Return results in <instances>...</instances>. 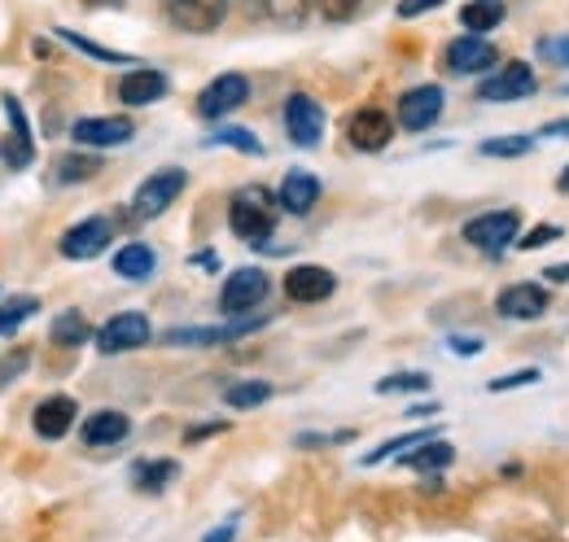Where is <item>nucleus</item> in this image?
Listing matches in <instances>:
<instances>
[{"label": "nucleus", "mask_w": 569, "mask_h": 542, "mask_svg": "<svg viewBox=\"0 0 569 542\" xmlns=\"http://www.w3.org/2000/svg\"><path fill=\"white\" fill-rule=\"evenodd\" d=\"M442 0H399V18H421L429 9H438Z\"/></svg>", "instance_id": "obj_40"}, {"label": "nucleus", "mask_w": 569, "mask_h": 542, "mask_svg": "<svg viewBox=\"0 0 569 542\" xmlns=\"http://www.w3.org/2000/svg\"><path fill=\"white\" fill-rule=\"evenodd\" d=\"M539 88L535 70L526 62H508L503 70H491L482 83H478V97L482 101H517V97H530Z\"/></svg>", "instance_id": "obj_15"}, {"label": "nucleus", "mask_w": 569, "mask_h": 542, "mask_svg": "<svg viewBox=\"0 0 569 542\" xmlns=\"http://www.w3.org/2000/svg\"><path fill=\"white\" fill-rule=\"evenodd\" d=\"M447 70L451 74H482V70H491L499 62V53H496V44L487 40V36H456L451 44H447Z\"/></svg>", "instance_id": "obj_13"}, {"label": "nucleus", "mask_w": 569, "mask_h": 542, "mask_svg": "<svg viewBox=\"0 0 569 542\" xmlns=\"http://www.w3.org/2000/svg\"><path fill=\"white\" fill-rule=\"evenodd\" d=\"M460 22H465V31L487 36V31H496L499 22H503V4H499V0H469V4L460 9Z\"/></svg>", "instance_id": "obj_28"}, {"label": "nucleus", "mask_w": 569, "mask_h": 542, "mask_svg": "<svg viewBox=\"0 0 569 542\" xmlns=\"http://www.w3.org/2000/svg\"><path fill=\"white\" fill-rule=\"evenodd\" d=\"M263 9H268L277 22H302L307 9H311V0H263Z\"/></svg>", "instance_id": "obj_38"}, {"label": "nucleus", "mask_w": 569, "mask_h": 542, "mask_svg": "<svg viewBox=\"0 0 569 542\" xmlns=\"http://www.w3.org/2000/svg\"><path fill=\"white\" fill-rule=\"evenodd\" d=\"M180 476V464L176 460H141L137 469H132V485L141 490V494H158V490H167V481H176Z\"/></svg>", "instance_id": "obj_25"}, {"label": "nucleus", "mask_w": 569, "mask_h": 542, "mask_svg": "<svg viewBox=\"0 0 569 542\" xmlns=\"http://www.w3.org/2000/svg\"><path fill=\"white\" fill-rule=\"evenodd\" d=\"M566 97H569V88H566Z\"/></svg>", "instance_id": "obj_49"}, {"label": "nucleus", "mask_w": 569, "mask_h": 542, "mask_svg": "<svg viewBox=\"0 0 569 542\" xmlns=\"http://www.w3.org/2000/svg\"><path fill=\"white\" fill-rule=\"evenodd\" d=\"M333 289H338V275L329 268H320V263H298V268L284 275V293H289V302H325V298H333Z\"/></svg>", "instance_id": "obj_16"}, {"label": "nucleus", "mask_w": 569, "mask_h": 542, "mask_svg": "<svg viewBox=\"0 0 569 542\" xmlns=\"http://www.w3.org/2000/svg\"><path fill=\"white\" fill-rule=\"evenodd\" d=\"M447 345H451L460 359H473V354H482V338H447Z\"/></svg>", "instance_id": "obj_41"}, {"label": "nucleus", "mask_w": 569, "mask_h": 542, "mask_svg": "<svg viewBox=\"0 0 569 542\" xmlns=\"http://www.w3.org/2000/svg\"><path fill=\"white\" fill-rule=\"evenodd\" d=\"M211 144H228V149H241V153H250V158H263L259 136L246 132V128H219V132L211 136Z\"/></svg>", "instance_id": "obj_34"}, {"label": "nucleus", "mask_w": 569, "mask_h": 542, "mask_svg": "<svg viewBox=\"0 0 569 542\" xmlns=\"http://www.w3.org/2000/svg\"><path fill=\"white\" fill-rule=\"evenodd\" d=\"M0 106H4V119H9V140L0 144V158H4V167H13V171H22V167H31V158H36V144H31V128H27V114H22V106H18V97H0Z\"/></svg>", "instance_id": "obj_14"}, {"label": "nucleus", "mask_w": 569, "mask_h": 542, "mask_svg": "<svg viewBox=\"0 0 569 542\" xmlns=\"http://www.w3.org/2000/svg\"><path fill=\"white\" fill-rule=\"evenodd\" d=\"M451 460H456V446L442 442V438H426L408 455H399V464L412 469V473H442V469H451Z\"/></svg>", "instance_id": "obj_22"}, {"label": "nucleus", "mask_w": 569, "mask_h": 542, "mask_svg": "<svg viewBox=\"0 0 569 542\" xmlns=\"http://www.w3.org/2000/svg\"><path fill=\"white\" fill-rule=\"evenodd\" d=\"M74 420H79V406H74L71 394H49L44 403L31 411V429H36L44 442L67 438V433L74 429Z\"/></svg>", "instance_id": "obj_17"}, {"label": "nucleus", "mask_w": 569, "mask_h": 542, "mask_svg": "<svg viewBox=\"0 0 569 542\" xmlns=\"http://www.w3.org/2000/svg\"><path fill=\"white\" fill-rule=\"evenodd\" d=\"M482 158H526L535 153V136H491L478 144Z\"/></svg>", "instance_id": "obj_31"}, {"label": "nucleus", "mask_w": 569, "mask_h": 542, "mask_svg": "<svg viewBox=\"0 0 569 542\" xmlns=\"http://www.w3.org/2000/svg\"><path fill=\"white\" fill-rule=\"evenodd\" d=\"M496 311L503 320H521V324L543 320V311H548V289L535 284V280H517V284H508L496 298Z\"/></svg>", "instance_id": "obj_11"}, {"label": "nucleus", "mask_w": 569, "mask_h": 542, "mask_svg": "<svg viewBox=\"0 0 569 542\" xmlns=\"http://www.w3.org/2000/svg\"><path fill=\"white\" fill-rule=\"evenodd\" d=\"M97 175H101V158L88 153V149L62 153V158L53 162V180H58V184H88V180H97Z\"/></svg>", "instance_id": "obj_23"}, {"label": "nucleus", "mask_w": 569, "mask_h": 542, "mask_svg": "<svg viewBox=\"0 0 569 542\" xmlns=\"http://www.w3.org/2000/svg\"><path fill=\"white\" fill-rule=\"evenodd\" d=\"M535 53H539L543 62H552V67H569V31L566 36H543V40L535 44Z\"/></svg>", "instance_id": "obj_36"}, {"label": "nucleus", "mask_w": 569, "mask_h": 542, "mask_svg": "<svg viewBox=\"0 0 569 542\" xmlns=\"http://www.w3.org/2000/svg\"><path fill=\"white\" fill-rule=\"evenodd\" d=\"M539 381H543V372H539V368H521V372L496 377L487 390H491V394H508V390H526V385H539Z\"/></svg>", "instance_id": "obj_35"}, {"label": "nucleus", "mask_w": 569, "mask_h": 542, "mask_svg": "<svg viewBox=\"0 0 569 542\" xmlns=\"http://www.w3.org/2000/svg\"><path fill=\"white\" fill-rule=\"evenodd\" d=\"M79 433H83V446H119L132 433V420L123 411H114V406H101V411L83 415Z\"/></svg>", "instance_id": "obj_19"}, {"label": "nucleus", "mask_w": 569, "mask_h": 542, "mask_svg": "<svg viewBox=\"0 0 569 542\" xmlns=\"http://www.w3.org/2000/svg\"><path fill=\"white\" fill-rule=\"evenodd\" d=\"M88 4H119V0H88Z\"/></svg>", "instance_id": "obj_48"}, {"label": "nucleus", "mask_w": 569, "mask_h": 542, "mask_svg": "<svg viewBox=\"0 0 569 542\" xmlns=\"http://www.w3.org/2000/svg\"><path fill=\"white\" fill-rule=\"evenodd\" d=\"M250 101V79L241 74V70H223V74H214L211 83L198 92V114L207 119V123H219V119H228L232 110H241Z\"/></svg>", "instance_id": "obj_2"}, {"label": "nucleus", "mask_w": 569, "mask_h": 542, "mask_svg": "<svg viewBox=\"0 0 569 542\" xmlns=\"http://www.w3.org/2000/svg\"><path fill=\"white\" fill-rule=\"evenodd\" d=\"M442 114V88L438 83H421V88H408L399 97V128L403 132H426L438 123Z\"/></svg>", "instance_id": "obj_10"}, {"label": "nucleus", "mask_w": 569, "mask_h": 542, "mask_svg": "<svg viewBox=\"0 0 569 542\" xmlns=\"http://www.w3.org/2000/svg\"><path fill=\"white\" fill-rule=\"evenodd\" d=\"M36 311H40V298H31V293H18V298L0 302V338H9L13 329H22Z\"/></svg>", "instance_id": "obj_29"}, {"label": "nucleus", "mask_w": 569, "mask_h": 542, "mask_svg": "<svg viewBox=\"0 0 569 542\" xmlns=\"http://www.w3.org/2000/svg\"><path fill=\"white\" fill-rule=\"evenodd\" d=\"M552 241H561V223H539V228H530L526 237H517V250H543V245H552Z\"/></svg>", "instance_id": "obj_37"}, {"label": "nucleus", "mask_w": 569, "mask_h": 542, "mask_svg": "<svg viewBox=\"0 0 569 542\" xmlns=\"http://www.w3.org/2000/svg\"><path fill=\"white\" fill-rule=\"evenodd\" d=\"M137 136V123L128 114H101V119H79L71 128V140L79 149H119Z\"/></svg>", "instance_id": "obj_9"}, {"label": "nucleus", "mask_w": 569, "mask_h": 542, "mask_svg": "<svg viewBox=\"0 0 569 542\" xmlns=\"http://www.w3.org/2000/svg\"><path fill=\"white\" fill-rule=\"evenodd\" d=\"M106 245H114V219H110V214H88V219H79L74 228L62 232V241H58L62 259H71V263L106 254Z\"/></svg>", "instance_id": "obj_4"}, {"label": "nucleus", "mask_w": 569, "mask_h": 542, "mask_svg": "<svg viewBox=\"0 0 569 542\" xmlns=\"http://www.w3.org/2000/svg\"><path fill=\"white\" fill-rule=\"evenodd\" d=\"M184 184H189V175H184L180 167H162V171L144 175L141 189L132 193V214H137V219H158L162 210L176 205V198L184 193Z\"/></svg>", "instance_id": "obj_3"}, {"label": "nucleus", "mask_w": 569, "mask_h": 542, "mask_svg": "<svg viewBox=\"0 0 569 542\" xmlns=\"http://www.w3.org/2000/svg\"><path fill=\"white\" fill-rule=\"evenodd\" d=\"M22 368H27V354H9V359H4V363H0V385H4V381H9V377H18V372H22Z\"/></svg>", "instance_id": "obj_42"}, {"label": "nucleus", "mask_w": 569, "mask_h": 542, "mask_svg": "<svg viewBox=\"0 0 569 542\" xmlns=\"http://www.w3.org/2000/svg\"><path fill=\"white\" fill-rule=\"evenodd\" d=\"M158 268V254H153V245H144V241H128V245H119V254H114V271L123 275V280H149Z\"/></svg>", "instance_id": "obj_24"}, {"label": "nucleus", "mask_w": 569, "mask_h": 542, "mask_svg": "<svg viewBox=\"0 0 569 542\" xmlns=\"http://www.w3.org/2000/svg\"><path fill=\"white\" fill-rule=\"evenodd\" d=\"M277 205L281 202H277L268 189L246 184V189H237L232 202H228V228H232L241 241L268 250V237L277 232Z\"/></svg>", "instance_id": "obj_1"}, {"label": "nucleus", "mask_w": 569, "mask_h": 542, "mask_svg": "<svg viewBox=\"0 0 569 542\" xmlns=\"http://www.w3.org/2000/svg\"><path fill=\"white\" fill-rule=\"evenodd\" d=\"M268 289H272V275L263 268H237L219 289V311L223 315H246L268 298Z\"/></svg>", "instance_id": "obj_5"}, {"label": "nucleus", "mask_w": 569, "mask_h": 542, "mask_svg": "<svg viewBox=\"0 0 569 542\" xmlns=\"http://www.w3.org/2000/svg\"><path fill=\"white\" fill-rule=\"evenodd\" d=\"M149 338H153V329H149V320H144L141 311H119V315H110V320L92 333V341H97L101 354H128V350H141Z\"/></svg>", "instance_id": "obj_7"}, {"label": "nucleus", "mask_w": 569, "mask_h": 542, "mask_svg": "<svg viewBox=\"0 0 569 542\" xmlns=\"http://www.w3.org/2000/svg\"><path fill=\"white\" fill-rule=\"evenodd\" d=\"M543 140H561V136H569V119H557V123H548V128H543Z\"/></svg>", "instance_id": "obj_46"}, {"label": "nucleus", "mask_w": 569, "mask_h": 542, "mask_svg": "<svg viewBox=\"0 0 569 542\" xmlns=\"http://www.w3.org/2000/svg\"><path fill=\"white\" fill-rule=\"evenodd\" d=\"M272 394H277L272 381H237V385L223 390V403L232 406V411H254V406L268 403Z\"/></svg>", "instance_id": "obj_27"}, {"label": "nucleus", "mask_w": 569, "mask_h": 542, "mask_svg": "<svg viewBox=\"0 0 569 542\" xmlns=\"http://www.w3.org/2000/svg\"><path fill=\"white\" fill-rule=\"evenodd\" d=\"M429 372H390L377 381V394H426Z\"/></svg>", "instance_id": "obj_33"}, {"label": "nucleus", "mask_w": 569, "mask_h": 542, "mask_svg": "<svg viewBox=\"0 0 569 542\" xmlns=\"http://www.w3.org/2000/svg\"><path fill=\"white\" fill-rule=\"evenodd\" d=\"M561 193H569V167L561 171Z\"/></svg>", "instance_id": "obj_47"}, {"label": "nucleus", "mask_w": 569, "mask_h": 542, "mask_svg": "<svg viewBox=\"0 0 569 542\" xmlns=\"http://www.w3.org/2000/svg\"><path fill=\"white\" fill-rule=\"evenodd\" d=\"M284 132H289V140L298 149H316L320 136H325V110H320V101L307 97V92H293L284 101Z\"/></svg>", "instance_id": "obj_8"}, {"label": "nucleus", "mask_w": 569, "mask_h": 542, "mask_svg": "<svg viewBox=\"0 0 569 542\" xmlns=\"http://www.w3.org/2000/svg\"><path fill=\"white\" fill-rule=\"evenodd\" d=\"M426 438H438V429H417V433H399V438H390V442H381L372 455H363L359 464H381V460H395L399 451H412L417 442H426Z\"/></svg>", "instance_id": "obj_32"}, {"label": "nucleus", "mask_w": 569, "mask_h": 542, "mask_svg": "<svg viewBox=\"0 0 569 542\" xmlns=\"http://www.w3.org/2000/svg\"><path fill=\"white\" fill-rule=\"evenodd\" d=\"M347 140L356 144L359 153H381L395 140V119L386 110H377V106H363L347 123Z\"/></svg>", "instance_id": "obj_12"}, {"label": "nucleus", "mask_w": 569, "mask_h": 542, "mask_svg": "<svg viewBox=\"0 0 569 542\" xmlns=\"http://www.w3.org/2000/svg\"><path fill=\"white\" fill-rule=\"evenodd\" d=\"M237 539V521H228V525H219V530H211L202 542H232Z\"/></svg>", "instance_id": "obj_44"}, {"label": "nucleus", "mask_w": 569, "mask_h": 542, "mask_svg": "<svg viewBox=\"0 0 569 542\" xmlns=\"http://www.w3.org/2000/svg\"><path fill=\"white\" fill-rule=\"evenodd\" d=\"M158 97H167V74L153 67H132L119 79V101L123 106H153Z\"/></svg>", "instance_id": "obj_20"}, {"label": "nucleus", "mask_w": 569, "mask_h": 542, "mask_svg": "<svg viewBox=\"0 0 569 542\" xmlns=\"http://www.w3.org/2000/svg\"><path fill=\"white\" fill-rule=\"evenodd\" d=\"M53 36H62L67 44H74L79 53H88V58H97V62H106V67H141L132 53H119V49H106V44H97V40H88V36H79L71 27H58Z\"/></svg>", "instance_id": "obj_26"}, {"label": "nucleus", "mask_w": 569, "mask_h": 542, "mask_svg": "<svg viewBox=\"0 0 569 542\" xmlns=\"http://www.w3.org/2000/svg\"><path fill=\"white\" fill-rule=\"evenodd\" d=\"M517 237H521V210H487V214L465 223V241L473 250H491L496 254L503 245H512Z\"/></svg>", "instance_id": "obj_6"}, {"label": "nucleus", "mask_w": 569, "mask_h": 542, "mask_svg": "<svg viewBox=\"0 0 569 542\" xmlns=\"http://www.w3.org/2000/svg\"><path fill=\"white\" fill-rule=\"evenodd\" d=\"M277 202H281V210H289V214H311L316 202H320V175H311V171H302V167L284 171Z\"/></svg>", "instance_id": "obj_21"}, {"label": "nucleus", "mask_w": 569, "mask_h": 542, "mask_svg": "<svg viewBox=\"0 0 569 542\" xmlns=\"http://www.w3.org/2000/svg\"><path fill=\"white\" fill-rule=\"evenodd\" d=\"M223 429H228V420H214V424H202V429H189V433H184V442H202V438L223 433Z\"/></svg>", "instance_id": "obj_43"}, {"label": "nucleus", "mask_w": 569, "mask_h": 542, "mask_svg": "<svg viewBox=\"0 0 569 542\" xmlns=\"http://www.w3.org/2000/svg\"><path fill=\"white\" fill-rule=\"evenodd\" d=\"M359 4H363V0H311V9H316L320 18H329V22H347Z\"/></svg>", "instance_id": "obj_39"}, {"label": "nucleus", "mask_w": 569, "mask_h": 542, "mask_svg": "<svg viewBox=\"0 0 569 542\" xmlns=\"http://www.w3.org/2000/svg\"><path fill=\"white\" fill-rule=\"evenodd\" d=\"M49 338L58 341V345H83V341L92 338V324H88V320H83L79 311H62V315L53 320Z\"/></svg>", "instance_id": "obj_30"}, {"label": "nucleus", "mask_w": 569, "mask_h": 542, "mask_svg": "<svg viewBox=\"0 0 569 542\" xmlns=\"http://www.w3.org/2000/svg\"><path fill=\"white\" fill-rule=\"evenodd\" d=\"M543 280H552V284H569V263H552V268L543 271Z\"/></svg>", "instance_id": "obj_45"}, {"label": "nucleus", "mask_w": 569, "mask_h": 542, "mask_svg": "<svg viewBox=\"0 0 569 542\" xmlns=\"http://www.w3.org/2000/svg\"><path fill=\"white\" fill-rule=\"evenodd\" d=\"M162 4H167L171 22L184 31H214L228 9V0H162Z\"/></svg>", "instance_id": "obj_18"}]
</instances>
